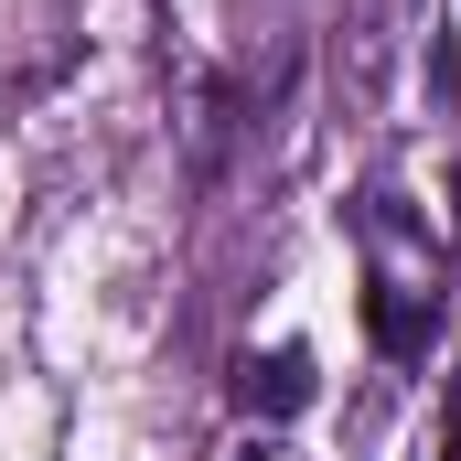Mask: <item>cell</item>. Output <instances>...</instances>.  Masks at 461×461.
<instances>
[{"instance_id": "7a4b0ae2", "label": "cell", "mask_w": 461, "mask_h": 461, "mask_svg": "<svg viewBox=\"0 0 461 461\" xmlns=\"http://www.w3.org/2000/svg\"><path fill=\"white\" fill-rule=\"evenodd\" d=\"M236 408H247V419H301V408H312V354L301 344L247 354V365H236Z\"/></svg>"}, {"instance_id": "3957f363", "label": "cell", "mask_w": 461, "mask_h": 461, "mask_svg": "<svg viewBox=\"0 0 461 461\" xmlns=\"http://www.w3.org/2000/svg\"><path fill=\"white\" fill-rule=\"evenodd\" d=\"M440 461H461V365H451V408H440Z\"/></svg>"}, {"instance_id": "277c9868", "label": "cell", "mask_w": 461, "mask_h": 461, "mask_svg": "<svg viewBox=\"0 0 461 461\" xmlns=\"http://www.w3.org/2000/svg\"><path fill=\"white\" fill-rule=\"evenodd\" d=\"M451 236H461V172H451Z\"/></svg>"}, {"instance_id": "5b68a950", "label": "cell", "mask_w": 461, "mask_h": 461, "mask_svg": "<svg viewBox=\"0 0 461 461\" xmlns=\"http://www.w3.org/2000/svg\"><path fill=\"white\" fill-rule=\"evenodd\" d=\"M247 461H258V451H247Z\"/></svg>"}, {"instance_id": "6da1fadb", "label": "cell", "mask_w": 461, "mask_h": 461, "mask_svg": "<svg viewBox=\"0 0 461 461\" xmlns=\"http://www.w3.org/2000/svg\"><path fill=\"white\" fill-rule=\"evenodd\" d=\"M354 247H365V333H375V354H429V333H440V247H429V226L397 204V194H365L354 204Z\"/></svg>"}]
</instances>
